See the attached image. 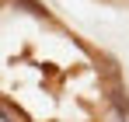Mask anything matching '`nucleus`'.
<instances>
[{
    "instance_id": "1",
    "label": "nucleus",
    "mask_w": 129,
    "mask_h": 122,
    "mask_svg": "<svg viewBox=\"0 0 129 122\" xmlns=\"http://www.w3.org/2000/svg\"><path fill=\"white\" fill-rule=\"evenodd\" d=\"M105 98H108V108L115 115L129 119V91H126L122 80H105Z\"/></svg>"
},
{
    "instance_id": "2",
    "label": "nucleus",
    "mask_w": 129,
    "mask_h": 122,
    "mask_svg": "<svg viewBox=\"0 0 129 122\" xmlns=\"http://www.w3.org/2000/svg\"><path fill=\"white\" fill-rule=\"evenodd\" d=\"M0 122H28V115H24L11 98H4V94H0Z\"/></svg>"
},
{
    "instance_id": "3",
    "label": "nucleus",
    "mask_w": 129,
    "mask_h": 122,
    "mask_svg": "<svg viewBox=\"0 0 129 122\" xmlns=\"http://www.w3.org/2000/svg\"><path fill=\"white\" fill-rule=\"evenodd\" d=\"M14 7H18V11H28V14H35V18H49L45 4H39V0H14Z\"/></svg>"
},
{
    "instance_id": "4",
    "label": "nucleus",
    "mask_w": 129,
    "mask_h": 122,
    "mask_svg": "<svg viewBox=\"0 0 129 122\" xmlns=\"http://www.w3.org/2000/svg\"><path fill=\"white\" fill-rule=\"evenodd\" d=\"M0 7H4V0H0Z\"/></svg>"
}]
</instances>
